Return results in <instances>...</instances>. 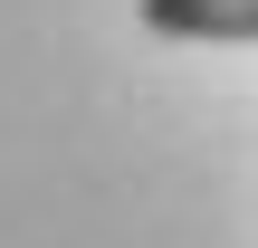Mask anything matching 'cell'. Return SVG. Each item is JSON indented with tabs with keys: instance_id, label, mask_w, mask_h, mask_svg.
I'll return each mask as SVG.
<instances>
[{
	"instance_id": "obj_1",
	"label": "cell",
	"mask_w": 258,
	"mask_h": 248,
	"mask_svg": "<svg viewBox=\"0 0 258 248\" xmlns=\"http://www.w3.org/2000/svg\"><path fill=\"white\" fill-rule=\"evenodd\" d=\"M144 29H163V38H220V48H258V0H144Z\"/></svg>"
}]
</instances>
